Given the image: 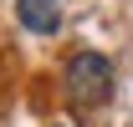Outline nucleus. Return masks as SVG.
Here are the masks:
<instances>
[{
    "mask_svg": "<svg viewBox=\"0 0 133 127\" xmlns=\"http://www.w3.org/2000/svg\"><path fill=\"white\" fill-rule=\"evenodd\" d=\"M66 92L77 107H97L113 97V66L102 51H77L72 61H66Z\"/></svg>",
    "mask_w": 133,
    "mask_h": 127,
    "instance_id": "1",
    "label": "nucleus"
},
{
    "mask_svg": "<svg viewBox=\"0 0 133 127\" xmlns=\"http://www.w3.org/2000/svg\"><path fill=\"white\" fill-rule=\"evenodd\" d=\"M16 20H21L31 36H56L62 10H56V0H16Z\"/></svg>",
    "mask_w": 133,
    "mask_h": 127,
    "instance_id": "2",
    "label": "nucleus"
}]
</instances>
